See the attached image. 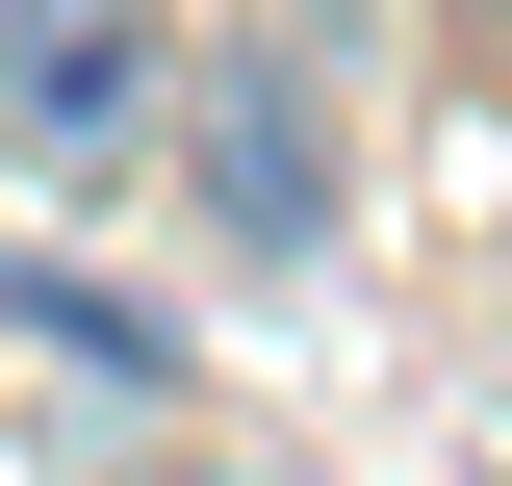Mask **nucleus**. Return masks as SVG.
<instances>
[{
    "label": "nucleus",
    "mask_w": 512,
    "mask_h": 486,
    "mask_svg": "<svg viewBox=\"0 0 512 486\" xmlns=\"http://www.w3.org/2000/svg\"><path fill=\"white\" fill-rule=\"evenodd\" d=\"M0 154L26 180H154L180 154V0H0Z\"/></svg>",
    "instance_id": "obj_1"
},
{
    "label": "nucleus",
    "mask_w": 512,
    "mask_h": 486,
    "mask_svg": "<svg viewBox=\"0 0 512 486\" xmlns=\"http://www.w3.org/2000/svg\"><path fill=\"white\" fill-rule=\"evenodd\" d=\"M308 26H384V0H308Z\"/></svg>",
    "instance_id": "obj_3"
},
{
    "label": "nucleus",
    "mask_w": 512,
    "mask_h": 486,
    "mask_svg": "<svg viewBox=\"0 0 512 486\" xmlns=\"http://www.w3.org/2000/svg\"><path fill=\"white\" fill-rule=\"evenodd\" d=\"M205 205H231V256H308V231H333V103H308V52H205Z\"/></svg>",
    "instance_id": "obj_2"
}]
</instances>
